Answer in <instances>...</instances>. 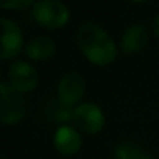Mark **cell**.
<instances>
[{
    "instance_id": "cell-1",
    "label": "cell",
    "mask_w": 159,
    "mask_h": 159,
    "mask_svg": "<svg viewBox=\"0 0 159 159\" xmlns=\"http://www.w3.org/2000/svg\"><path fill=\"white\" fill-rule=\"evenodd\" d=\"M75 43L79 52L98 67H106L118 57V45L111 34L96 22H82L77 28Z\"/></svg>"
},
{
    "instance_id": "cell-2",
    "label": "cell",
    "mask_w": 159,
    "mask_h": 159,
    "mask_svg": "<svg viewBox=\"0 0 159 159\" xmlns=\"http://www.w3.org/2000/svg\"><path fill=\"white\" fill-rule=\"evenodd\" d=\"M26 99L9 82L0 84V120L4 125H17L26 118Z\"/></svg>"
},
{
    "instance_id": "cell-3",
    "label": "cell",
    "mask_w": 159,
    "mask_h": 159,
    "mask_svg": "<svg viewBox=\"0 0 159 159\" xmlns=\"http://www.w3.org/2000/svg\"><path fill=\"white\" fill-rule=\"evenodd\" d=\"M33 17L46 29H62L70 21V9L60 0H41L33 5Z\"/></svg>"
},
{
    "instance_id": "cell-4",
    "label": "cell",
    "mask_w": 159,
    "mask_h": 159,
    "mask_svg": "<svg viewBox=\"0 0 159 159\" xmlns=\"http://www.w3.org/2000/svg\"><path fill=\"white\" fill-rule=\"evenodd\" d=\"M72 123L82 134L96 135L103 130L104 123H106V116H104L103 110L94 103H80L72 110Z\"/></svg>"
},
{
    "instance_id": "cell-5",
    "label": "cell",
    "mask_w": 159,
    "mask_h": 159,
    "mask_svg": "<svg viewBox=\"0 0 159 159\" xmlns=\"http://www.w3.org/2000/svg\"><path fill=\"white\" fill-rule=\"evenodd\" d=\"M86 94V79L79 72H67L60 77L57 86V99L62 106L74 110Z\"/></svg>"
},
{
    "instance_id": "cell-6",
    "label": "cell",
    "mask_w": 159,
    "mask_h": 159,
    "mask_svg": "<svg viewBox=\"0 0 159 159\" xmlns=\"http://www.w3.org/2000/svg\"><path fill=\"white\" fill-rule=\"evenodd\" d=\"M7 82L21 94L31 93L39 84V74L36 70V67H33L31 63L17 60V62H12L9 65Z\"/></svg>"
},
{
    "instance_id": "cell-7",
    "label": "cell",
    "mask_w": 159,
    "mask_h": 159,
    "mask_svg": "<svg viewBox=\"0 0 159 159\" xmlns=\"http://www.w3.org/2000/svg\"><path fill=\"white\" fill-rule=\"evenodd\" d=\"M0 26H2V52H0V58L11 60L14 57H17L22 48H26L24 34H22L21 28L12 19L2 17L0 19Z\"/></svg>"
},
{
    "instance_id": "cell-8",
    "label": "cell",
    "mask_w": 159,
    "mask_h": 159,
    "mask_svg": "<svg viewBox=\"0 0 159 159\" xmlns=\"http://www.w3.org/2000/svg\"><path fill=\"white\" fill-rule=\"evenodd\" d=\"M149 38H151V33H149L147 26L144 24H132L121 33L120 36V52L123 55H134V53H139L147 46Z\"/></svg>"
},
{
    "instance_id": "cell-9",
    "label": "cell",
    "mask_w": 159,
    "mask_h": 159,
    "mask_svg": "<svg viewBox=\"0 0 159 159\" xmlns=\"http://www.w3.org/2000/svg\"><path fill=\"white\" fill-rule=\"evenodd\" d=\"M55 151L62 156H75L82 149V135L72 125H60L53 135Z\"/></svg>"
},
{
    "instance_id": "cell-10",
    "label": "cell",
    "mask_w": 159,
    "mask_h": 159,
    "mask_svg": "<svg viewBox=\"0 0 159 159\" xmlns=\"http://www.w3.org/2000/svg\"><path fill=\"white\" fill-rule=\"evenodd\" d=\"M24 53L33 62H46V60H52L55 57L57 45L50 36H36L28 41Z\"/></svg>"
},
{
    "instance_id": "cell-11",
    "label": "cell",
    "mask_w": 159,
    "mask_h": 159,
    "mask_svg": "<svg viewBox=\"0 0 159 159\" xmlns=\"http://www.w3.org/2000/svg\"><path fill=\"white\" fill-rule=\"evenodd\" d=\"M115 157L116 159H154L142 145L135 142H120L115 147Z\"/></svg>"
},
{
    "instance_id": "cell-12",
    "label": "cell",
    "mask_w": 159,
    "mask_h": 159,
    "mask_svg": "<svg viewBox=\"0 0 159 159\" xmlns=\"http://www.w3.org/2000/svg\"><path fill=\"white\" fill-rule=\"evenodd\" d=\"M33 2L31 0H11V2H2L0 7L4 11H24L28 7H33Z\"/></svg>"
},
{
    "instance_id": "cell-13",
    "label": "cell",
    "mask_w": 159,
    "mask_h": 159,
    "mask_svg": "<svg viewBox=\"0 0 159 159\" xmlns=\"http://www.w3.org/2000/svg\"><path fill=\"white\" fill-rule=\"evenodd\" d=\"M151 33L156 36V38H159V14L154 17V21L151 22Z\"/></svg>"
}]
</instances>
